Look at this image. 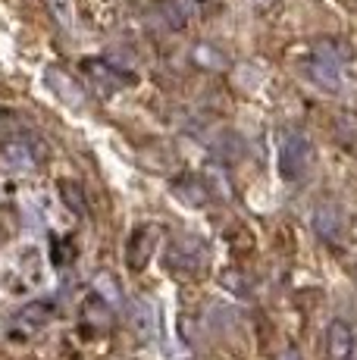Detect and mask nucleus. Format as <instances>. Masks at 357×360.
Instances as JSON below:
<instances>
[{"mask_svg": "<svg viewBox=\"0 0 357 360\" xmlns=\"http://www.w3.org/2000/svg\"><path fill=\"white\" fill-rule=\"evenodd\" d=\"M210 260V248L204 245L197 235H178L167 245L163 251V266L173 276H182V279H195V276L204 273Z\"/></svg>", "mask_w": 357, "mask_h": 360, "instance_id": "nucleus-1", "label": "nucleus"}, {"mask_svg": "<svg viewBox=\"0 0 357 360\" xmlns=\"http://www.w3.org/2000/svg\"><path fill=\"white\" fill-rule=\"evenodd\" d=\"M313 141L301 129H288L279 144V172L288 182H301L313 166Z\"/></svg>", "mask_w": 357, "mask_h": 360, "instance_id": "nucleus-2", "label": "nucleus"}, {"mask_svg": "<svg viewBox=\"0 0 357 360\" xmlns=\"http://www.w3.org/2000/svg\"><path fill=\"white\" fill-rule=\"evenodd\" d=\"M82 69H85V75H88V82H91V88H94V91H100L104 98H110V94H119L122 88H129V85L135 82V75L122 72L119 66L107 63V60H100V57L85 60V63H82Z\"/></svg>", "mask_w": 357, "mask_h": 360, "instance_id": "nucleus-3", "label": "nucleus"}, {"mask_svg": "<svg viewBox=\"0 0 357 360\" xmlns=\"http://www.w3.org/2000/svg\"><path fill=\"white\" fill-rule=\"evenodd\" d=\"M160 235H163V229L154 223H144L132 232V238H129V245H126V266L132 269V273H141V269L148 266V260L154 257V251H157Z\"/></svg>", "mask_w": 357, "mask_h": 360, "instance_id": "nucleus-4", "label": "nucleus"}, {"mask_svg": "<svg viewBox=\"0 0 357 360\" xmlns=\"http://www.w3.org/2000/svg\"><path fill=\"white\" fill-rule=\"evenodd\" d=\"M44 85L53 91V98L63 101V107H72V110H82L88 101V91L82 88V82H75L66 69L60 66H47L44 69Z\"/></svg>", "mask_w": 357, "mask_h": 360, "instance_id": "nucleus-5", "label": "nucleus"}, {"mask_svg": "<svg viewBox=\"0 0 357 360\" xmlns=\"http://www.w3.org/2000/svg\"><path fill=\"white\" fill-rule=\"evenodd\" d=\"M311 226H313V232H317V238L335 245V241L342 238V232H345V213H342L335 204H317L313 207Z\"/></svg>", "mask_w": 357, "mask_h": 360, "instance_id": "nucleus-6", "label": "nucleus"}, {"mask_svg": "<svg viewBox=\"0 0 357 360\" xmlns=\"http://www.w3.org/2000/svg\"><path fill=\"white\" fill-rule=\"evenodd\" d=\"M357 351L354 329L345 320H332L326 329V357L329 360H351Z\"/></svg>", "mask_w": 357, "mask_h": 360, "instance_id": "nucleus-7", "label": "nucleus"}, {"mask_svg": "<svg viewBox=\"0 0 357 360\" xmlns=\"http://www.w3.org/2000/svg\"><path fill=\"white\" fill-rule=\"evenodd\" d=\"M307 72H311V79L329 94H339L342 88H345V72H342V66L332 63V60L313 57L311 63H307Z\"/></svg>", "mask_w": 357, "mask_h": 360, "instance_id": "nucleus-8", "label": "nucleus"}, {"mask_svg": "<svg viewBox=\"0 0 357 360\" xmlns=\"http://www.w3.org/2000/svg\"><path fill=\"white\" fill-rule=\"evenodd\" d=\"M160 13H163V19H167L169 29H185V25L191 22V16H195L191 0H163Z\"/></svg>", "mask_w": 357, "mask_h": 360, "instance_id": "nucleus-9", "label": "nucleus"}, {"mask_svg": "<svg viewBox=\"0 0 357 360\" xmlns=\"http://www.w3.org/2000/svg\"><path fill=\"white\" fill-rule=\"evenodd\" d=\"M173 188H176V198L185 200V204H191V207H201L210 200V191L201 179H178Z\"/></svg>", "mask_w": 357, "mask_h": 360, "instance_id": "nucleus-10", "label": "nucleus"}, {"mask_svg": "<svg viewBox=\"0 0 357 360\" xmlns=\"http://www.w3.org/2000/svg\"><path fill=\"white\" fill-rule=\"evenodd\" d=\"M60 198H63V204L70 207L75 217H85L88 213V200H85V188H82L75 179H60Z\"/></svg>", "mask_w": 357, "mask_h": 360, "instance_id": "nucleus-11", "label": "nucleus"}, {"mask_svg": "<svg viewBox=\"0 0 357 360\" xmlns=\"http://www.w3.org/2000/svg\"><path fill=\"white\" fill-rule=\"evenodd\" d=\"M51 316H53V301L51 297H41V301L29 304V307L19 314V323L29 329H41L44 323H51Z\"/></svg>", "mask_w": 357, "mask_h": 360, "instance_id": "nucleus-12", "label": "nucleus"}, {"mask_svg": "<svg viewBox=\"0 0 357 360\" xmlns=\"http://www.w3.org/2000/svg\"><path fill=\"white\" fill-rule=\"evenodd\" d=\"M4 160L13 163L16 169H32L35 166V150L25 141H10V144H4Z\"/></svg>", "mask_w": 357, "mask_h": 360, "instance_id": "nucleus-13", "label": "nucleus"}, {"mask_svg": "<svg viewBox=\"0 0 357 360\" xmlns=\"http://www.w3.org/2000/svg\"><path fill=\"white\" fill-rule=\"evenodd\" d=\"M191 60H195L197 66H204V69H226L229 66V57H226L219 47H214V44H197L195 51H191Z\"/></svg>", "mask_w": 357, "mask_h": 360, "instance_id": "nucleus-14", "label": "nucleus"}, {"mask_svg": "<svg viewBox=\"0 0 357 360\" xmlns=\"http://www.w3.org/2000/svg\"><path fill=\"white\" fill-rule=\"evenodd\" d=\"M313 57H323V60H332V63L345 66L348 60H351V47L345 44V41H335V38H326L320 41L317 47H313Z\"/></svg>", "mask_w": 357, "mask_h": 360, "instance_id": "nucleus-15", "label": "nucleus"}, {"mask_svg": "<svg viewBox=\"0 0 357 360\" xmlns=\"http://www.w3.org/2000/svg\"><path fill=\"white\" fill-rule=\"evenodd\" d=\"M94 292H98L104 301L110 304V307H119L122 304V295H119V282L113 279L110 273H100L98 279H94Z\"/></svg>", "mask_w": 357, "mask_h": 360, "instance_id": "nucleus-16", "label": "nucleus"}, {"mask_svg": "<svg viewBox=\"0 0 357 360\" xmlns=\"http://www.w3.org/2000/svg\"><path fill=\"white\" fill-rule=\"evenodd\" d=\"M72 257H75L72 245L60 248V241H53V263H57V266H66V263H72Z\"/></svg>", "mask_w": 357, "mask_h": 360, "instance_id": "nucleus-17", "label": "nucleus"}, {"mask_svg": "<svg viewBox=\"0 0 357 360\" xmlns=\"http://www.w3.org/2000/svg\"><path fill=\"white\" fill-rule=\"evenodd\" d=\"M223 282H226V285H235V292L242 288V295H248V282H245V276H238V279H235V273H226Z\"/></svg>", "mask_w": 357, "mask_h": 360, "instance_id": "nucleus-18", "label": "nucleus"}]
</instances>
